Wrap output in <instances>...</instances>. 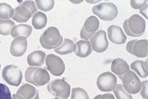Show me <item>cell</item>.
Masks as SVG:
<instances>
[{
	"label": "cell",
	"mask_w": 148,
	"mask_h": 99,
	"mask_svg": "<svg viewBox=\"0 0 148 99\" xmlns=\"http://www.w3.org/2000/svg\"><path fill=\"white\" fill-rule=\"evenodd\" d=\"M56 53L61 55L71 54L75 51V43H74L71 39H64L63 43L59 47L54 49Z\"/></svg>",
	"instance_id": "cell-21"
},
{
	"label": "cell",
	"mask_w": 148,
	"mask_h": 99,
	"mask_svg": "<svg viewBox=\"0 0 148 99\" xmlns=\"http://www.w3.org/2000/svg\"><path fill=\"white\" fill-rule=\"evenodd\" d=\"M15 26V23L12 20H3L0 19V35H10L12 28Z\"/></svg>",
	"instance_id": "cell-25"
},
{
	"label": "cell",
	"mask_w": 148,
	"mask_h": 99,
	"mask_svg": "<svg viewBox=\"0 0 148 99\" xmlns=\"http://www.w3.org/2000/svg\"><path fill=\"white\" fill-rule=\"evenodd\" d=\"M108 38L110 42L121 45L126 42V35L121 28L116 25H110L108 28Z\"/></svg>",
	"instance_id": "cell-15"
},
{
	"label": "cell",
	"mask_w": 148,
	"mask_h": 99,
	"mask_svg": "<svg viewBox=\"0 0 148 99\" xmlns=\"http://www.w3.org/2000/svg\"><path fill=\"white\" fill-rule=\"evenodd\" d=\"M14 14V10L10 4L6 3H0V19L10 20V18H13Z\"/></svg>",
	"instance_id": "cell-24"
},
{
	"label": "cell",
	"mask_w": 148,
	"mask_h": 99,
	"mask_svg": "<svg viewBox=\"0 0 148 99\" xmlns=\"http://www.w3.org/2000/svg\"><path fill=\"white\" fill-rule=\"evenodd\" d=\"M92 53V47L90 42L87 40H79L75 44V54L79 57H86Z\"/></svg>",
	"instance_id": "cell-20"
},
{
	"label": "cell",
	"mask_w": 148,
	"mask_h": 99,
	"mask_svg": "<svg viewBox=\"0 0 148 99\" xmlns=\"http://www.w3.org/2000/svg\"><path fill=\"white\" fill-rule=\"evenodd\" d=\"M100 27V21L97 17L90 16L86 19L83 27L80 32V37L84 40L90 39Z\"/></svg>",
	"instance_id": "cell-13"
},
{
	"label": "cell",
	"mask_w": 148,
	"mask_h": 99,
	"mask_svg": "<svg viewBox=\"0 0 148 99\" xmlns=\"http://www.w3.org/2000/svg\"><path fill=\"white\" fill-rule=\"evenodd\" d=\"M53 99H58V98H53Z\"/></svg>",
	"instance_id": "cell-36"
},
{
	"label": "cell",
	"mask_w": 148,
	"mask_h": 99,
	"mask_svg": "<svg viewBox=\"0 0 148 99\" xmlns=\"http://www.w3.org/2000/svg\"><path fill=\"white\" fill-rule=\"evenodd\" d=\"M113 91L117 99H132V95L125 90L122 84H117Z\"/></svg>",
	"instance_id": "cell-26"
},
{
	"label": "cell",
	"mask_w": 148,
	"mask_h": 99,
	"mask_svg": "<svg viewBox=\"0 0 148 99\" xmlns=\"http://www.w3.org/2000/svg\"><path fill=\"white\" fill-rule=\"evenodd\" d=\"M54 0H36L35 5L37 9L44 12H48L51 10L54 6Z\"/></svg>",
	"instance_id": "cell-27"
},
{
	"label": "cell",
	"mask_w": 148,
	"mask_h": 99,
	"mask_svg": "<svg viewBox=\"0 0 148 99\" xmlns=\"http://www.w3.org/2000/svg\"><path fill=\"white\" fill-rule=\"evenodd\" d=\"M46 57V54L43 51H33L27 56V64L30 67H40L44 64Z\"/></svg>",
	"instance_id": "cell-17"
},
{
	"label": "cell",
	"mask_w": 148,
	"mask_h": 99,
	"mask_svg": "<svg viewBox=\"0 0 148 99\" xmlns=\"http://www.w3.org/2000/svg\"><path fill=\"white\" fill-rule=\"evenodd\" d=\"M126 51L137 57H147L148 55L147 39H133L127 43Z\"/></svg>",
	"instance_id": "cell-9"
},
{
	"label": "cell",
	"mask_w": 148,
	"mask_h": 99,
	"mask_svg": "<svg viewBox=\"0 0 148 99\" xmlns=\"http://www.w3.org/2000/svg\"><path fill=\"white\" fill-rule=\"evenodd\" d=\"M27 48V39L24 37L15 38L10 45V54L14 57L23 56Z\"/></svg>",
	"instance_id": "cell-14"
},
{
	"label": "cell",
	"mask_w": 148,
	"mask_h": 99,
	"mask_svg": "<svg viewBox=\"0 0 148 99\" xmlns=\"http://www.w3.org/2000/svg\"><path fill=\"white\" fill-rule=\"evenodd\" d=\"M147 4V0H143V1H136V0H131L130 5L132 8L135 10H138L143 7V6Z\"/></svg>",
	"instance_id": "cell-30"
},
{
	"label": "cell",
	"mask_w": 148,
	"mask_h": 99,
	"mask_svg": "<svg viewBox=\"0 0 148 99\" xmlns=\"http://www.w3.org/2000/svg\"><path fill=\"white\" fill-rule=\"evenodd\" d=\"M0 99H12L10 89L3 83H0Z\"/></svg>",
	"instance_id": "cell-29"
},
{
	"label": "cell",
	"mask_w": 148,
	"mask_h": 99,
	"mask_svg": "<svg viewBox=\"0 0 148 99\" xmlns=\"http://www.w3.org/2000/svg\"><path fill=\"white\" fill-rule=\"evenodd\" d=\"M93 99H115L112 94H99L96 96Z\"/></svg>",
	"instance_id": "cell-32"
},
{
	"label": "cell",
	"mask_w": 148,
	"mask_h": 99,
	"mask_svg": "<svg viewBox=\"0 0 148 99\" xmlns=\"http://www.w3.org/2000/svg\"><path fill=\"white\" fill-rule=\"evenodd\" d=\"M16 94H19L23 99H39L38 90L28 83H25L20 87L16 91Z\"/></svg>",
	"instance_id": "cell-16"
},
{
	"label": "cell",
	"mask_w": 148,
	"mask_h": 99,
	"mask_svg": "<svg viewBox=\"0 0 148 99\" xmlns=\"http://www.w3.org/2000/svg\"><path fill=\"white\" fill-rule=\"evenodd\" d=\"M12 99H23V98H22L20 96L19 94H14L13 96H12Z\"/></svg>",
	"instance_id": "cell-34"
},
{
	"label": "cell",
	"mask_w": 148,
	"mask_h": 99,
	"mask_svg": "<svg viewBox=\"0 0 148 99\" xmlns=\"http://www.w3.org/2000/svg\"><path fill=\"white\" fill-rule=\"evenodd\" d=\"M97 87L103 92L112 91L117 85V77L112 72H106L100 74L97 80Z\"/></svg>",
	"instance_id": "cell-11"
},
{
	"label": "cell",
	"mask_w": 148,
	"mask_h": 99,
	"mask_svg": "<svg viewBox=\"0 0 148 99\" xmlns=\"http://www.w3.org/2000/svg\"><path fill=\"white\" fill-rule=\"evenodd\" d=\"M21 3L18 6L14 9L13 19L16 22L24 23L27 22L32 15L37 12V6L34 1H19Z\"/></svg>",
	"instance_id": "cell-4"
},
{
	"label": "cell",
	"mask_w": 148,
	"mask_h": 99,
	"mask_svg": "<svg viewBox=\"0 0 148 99\" xmlns=\"http://www.w3.org/2000/svg\"><path fill=\"white\" fill-rule=\"evenodd\" d=\"M111 71L114 74L119 75V77L121 80L123 75L129 71V66L128 63L123 59L116 58L111 63Z\"/></svg>",
	"instance_id": "cell-18"
},
{
	"label": "cell",
	"mask_w": 148,
	"mask_h": 99,
	"mask_svg": "<svg viewBox=\"0 0 148 99\" xmlns=\"http://www.w3.org/2000/svg\"><path fill=\"white\" fill-rule=\"evenodd\" d=\"M123 28L127 35L139 37L144 34L146 29L145 20L139 14H133L123 23Z\"/></svg>",
	"instance_id": "cell-1"
},
{
	"label": "cell",
	"mask_w": 148,
	"mask_h": 99,
	"mask_svg": "<svg viewBox=\"0 0 148 99\" xmlns=\"http://www.w3.org/2000/svg\"><path fill=\"white\" fill-rule=\"evenodd\" d=\"M25 80L36 87L44 86L49 83V72L40 67H28L25 72Z\"/></svg>",
	"instance_id": "cell-3"
},
{
	"label": "cell",
	"mask_w": 148,
	"mask_h": 99,
	"mask_svg": "<svg viewBox=\"0 0 148 99\" xmlns=\"http://www.w3.org/2000/svg\"><path fill=\"white\" fill-rule=\"evenodd\" d=\"M92 13L100 19L106 21H113L118 16V8L112 3H100L92 7Z\"/></svg>",
	"instance_id": "cell-6"
},
{
	"label": "cell",
	"mask_w": 148,
	"mask_h": 99,
	"mask_svg": "<svg viewBox=\"0 0 148 99\" xmlns=\"http://www.w3.org/2000/svg\"><path fill=\"white\" fill-rule=\"evenodd\" d=\"M147 6H147V5L143 6L142 8L140 9V14H142V15H143V16L145 17L147 19V8H148Z\"/></svg>",
	"instance_id": "cell-33"
},
{
	"label": "cell",
	"mask_w": 148,
	"mask_h": 99,
	"mask_svg": "<svg viewBox=\"0 0 148 99\" xmlns=\"http://www.w3.org/2000/svg\"><path fill=\"white\" fill-rule=\"evenodd\" d=\"M47 90L56 98L67 99L70 97L71 85L64 80L57 79L52 80L48 83Z\"/></svg>",
	"instance_id": "cell-5"
},
{
	"label": "cell",
	"mask_w": 148,
	"mask_h": 99,
	"mask_svg": "<svg viewBox=\"0 0 148 99\" xmlns=\"http://www.w3.org/2000/svg\"><path fill=\"white\" fill-rule=\"evenodd\" d=\"M32 32V27L28 24H18L15 25L11 30L10 35L13 38L24 37L28 38Z\"/></svg>",
	"instance_id": "cell-19"
},
{
	"label": "cell",
	"mask_w": 148,
	"mask_h": 99,
	"mask_svg": "<svg viewBox=\"0 0 148 99\" xmlns=\"http://www.w3.org/2000/svg\"><path fill=\"white\" fill-rule=\"evenodd\" d=\"M2 75L3 80L9 85L14 86V87H18L21 83L23 79L21 70L14 64H10L5 66L2 72Z\"/></svg>",
	"instance_id": "cell-7"
},
{
	"label": "cell",
	"mask_w": 148,
	"mask_h": 99,
	"mask_svg": "<svg viewBox=\"0 0 148 99\" xmlns=\"http://www.w3.org/2000/svg\"><path fill=\"white\" fill-rule=\"evenodd\" d=\"M0 69H1V64H0Z\"/></svg>",
	"instance_id": "cell-35"
},
{
	"label": "cell",
	"mask_w": 148,
	"mask_h": 99,
	"mask_svg": "<svg viewBox=\"0 0 148 99\" xmlns=\"http://www.w3.org/2000/svg\"><path fill=\"white\" fill-rule=\"evenodd\" d=\"M147 84L148 81H143L141 83V89H140V94L143 97V99H147Z\"/></svg>",
	"instance_id": "cell-31"
},
{
	"label": "cell",
	"mask_w": 148,
	"mask_h": 99,
	"mask_svg": "<svg viewBox=\"0 0 148 99\" xmlns=\"http://www.w3.org/2000/svg\"><path fill=\"white\" fill-rule=\"evenodd\" d=\"M32 23L33 27L35 28V29H42L46 27L47 24V17L42 12L37 11L33 15Z\"/></svg>",
	"instance_id": "cell-23"
},
{
	"label": "cell",
	"mask_w": 148,
	"mask_h": 99,
	"mask_svg": "<svg viewBox=\"0 0 148 99\" xmlns=\"http://www.w3.org/2000/svg\"><path fill=\"white\" fill-rule=\"evenodd\" d=\"M92 51L97 53H103L108 50L109 43L107 38V33L103 30H100L95 33L90 39Z\"/></svg>",
	"instance_id": "cell-12"
},
{
	"label": "cell",
	"mask_w": 148,
	"mask_h": 99,
	"mask_svg": "<svg viewBox=\"0 0 148 99\" xmlns=\"http://www.w3.org/2000/svg\"><path fill=\"white\" fill-rule=\"evenodd\" d=\"M62 35L56 27H49L40 36L39 42L43 48L52 50L59 47L63 43Z\"/></svg>",
	"instance_id": "cell-2"
},
{
	"label": "cell",
	"mask_w": 148,
	"mask_h": 99,
	"mask_svg": "<svg viewBox=\"0 0 148 99\" xmlns=\"http://www.w3.org/2000/svg\"><path fill=\"white\" fill-rule=\"evenodd\" d=\"M71 99H89V94L81 87H75L71 90Z\"/></svg>",
	"instance_id": "cell-28"
},
{
	"label": "cell",
	"mask_w": 148,
	"mask_h": 99,
	"mask_svg": "<svg viewBox=\"0 0 148 99\" xmlns=\"http://www.w3.org/2000/svg\"><path fill=\"white\" fill-rule=\"evenodd\" d=\"M46 69L55 76H60L64 72L65 64L62 59L55 54H49L46 57Z\"/></svg>",
	"instance_id": "cell-10"
},
{
	"label": "cell",
	"mask_w": 148,
	"mask_h": 99,
	"mask_svg": "<svg viewBox=\"0 0 148 99\" xmlns=\"http://www.w3.org/2000/svg\"><path fill=\"white\" fill-rule=\"evenodd\" d=\"M121 80L122 81V86L124 89L130 94H136L140 91L141 81L134 72H127L121 78Z\"/></svg>",
	"instance_id": "cell-8"
},
{
	"label": "cell",
	"mask_w": 148,
	"mask_h": 99,
	"mask_svg": "<svg viewBox=\"0 0 148 99\" xmlns=\"http://www.w3.org/2000/svg\"><path fill=\"white\" fill-rule=\"evenodd\" d=\"M130 67L132 69V72H135L140 77L146 78L148 75L147 70V61H135L131 64Z\"/></svg>",
	"instance_id": "cell-22"
}]
</instances>
